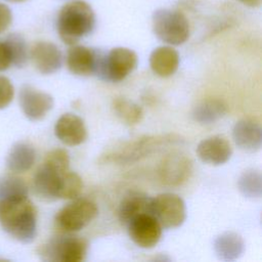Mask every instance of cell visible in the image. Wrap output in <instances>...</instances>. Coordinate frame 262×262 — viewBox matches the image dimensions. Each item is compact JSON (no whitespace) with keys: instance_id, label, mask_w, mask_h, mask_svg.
<instances>
[{"instance_id":"cell-31","label":"cell","mask_w":262,"mask_h":262,"mask_svg":"<svg viewBox=\"0 0 262 262\" xmlns=\"http://www.w3.org/2000/svg\"><path fill=\"white\" fill-rule=\"evenodd\" d=\"M249 7H258L261 4V0H235Z\"/></svg>"},{"instance_id":"cell-21","label":"cell","mask_w":262,"mask_h":262,"mask_svg":"<svg viewBox=\"0 0 262 262\" xmlns=\"http://www.w3.org/2000/svg\"><path fill=\"white\" fill-rule=\"evenodd\" d=\"M36 160V151L33 145L27 142L15 143L7 155V168L14 173L29 171Z\"/></svg>"},{"instance_id":"cell-17","label":"cell","mask_w":262,"mask_h":262,"mask_svg":"<svg viewBox=\"0 0 262 262\" xmlns=\"http://www.w3.org/2000/svg\"><path fill=\"white\" fill-rule=\"evenodd\" d=\"M234 143L244 151L255 152L262 144V129L259 123L244 119L235 123L232 129Z\"/></svg>"},{"instance_id":"cell-8","label":"cell","mask_w":262,"mask_h":262,"mask_svg":"<svg viewBox=\"0 0 262 262\" xmlns=\"http://www.w3.org/2000/svg\"><path fill=\"white\" fill-rule=\"evenodd\" d=\"M150 214L163 228L173 229L181 226L186 218L184 201L175 193H160L151 198Z\"/></svg>"},{"instance_id":"cell-25","label":"cell","mask_w":262,"mask_h":262,"mask_svg":"<svg viewBox=\"0 0 262 262\" xmlns=\"http://www.w3.org/2000/svg\"><path fill=\"white\" fill-rule=\"evenodd\" d=\"M4 43L7 46V49L10 54L11 64L16 68H23L28 60L29 52L26 40L19 34L13 33L7 36Z\"/></svg>"},{"instance_id":"cell-2","label":"cell","mask_w":262,"mask_h":262,"mask_svg":"<svg viewBox=\"0 0 262 262\" xmlns=\"http://www.w3.org/2000/svg\"><path fill=\"white\" fill-rule=\"evenodd\" d=\"M95 23V13L91 5L84 0H75L60 8L56 28L60 40L68 45H74L92 33Z\"/></svg>"},{"instance_id":"cell-24","label":"cell","mask_w":262,"mask_h":262,"mask_svg":"<svg viewBox=\"0 0 262 262\" xmlns=\"http://www.w3.org/2000/svg\"><path fill=\"white\" fill-rule=\"evenodd\" d=\"M237 187L246 198H260L262 194V175L260 171L256 169L245 171L238 178Z\"/></svg>"},{"instance_id":"cell-27","label":"cell","mask_w":262,"mask_h":262,"mask_svg":"<svg viewBox=\"0 0 262 262\" xmlns=\"http://www.w3.org/2000/svg\"><path fill=\"white\" fill-rule=\"evenodd\" d=\"M83 188V181L81 177L72 171H67L61 178L58 199L74 200L79 196Z\"/></svg>"},{"instance_id":"cell-14","label":"cell","mask_w":262,"mask_h":262,"mask_svg":"<svg viewBox=\"0 0 262 262\" xmlns=\"http://www.w3.org/2000/svg\"><path fill=\"white\" fill-rule=\"evenodd\" d=\"M54 133L63 144L70 146L83 143L88 135L83 119L73 113H66L59 117L54 126Z\"/></svg>"},{"instance_id":"cell-4","label":"cell","mask_w":262,"mask_h":262,"mask_svg":"<svg viewBox=\"0 0 262 262\" xmlns=\"http://www.w3.org/2000/svg\"><path fill=\"white\" fill-rule=\"evenodd\" d=\"M137 61V54L126 47H116L107 53L98 50L93 75L105 82H120L135 70Z\"/></svg>"},{"instance_id":"cell-20","label":"cell","mask_w":262,"mask_h":262,"mask_svg":"<svg viewBox=\"0 0 262 262\" xmlns=\"http://www.w3.org/2000/svg\"><path fill=\"white\" fill-rule=\"evenodd\" d=\"M245 250L243 237L232 231L218 235L214 241V251L220 260L230 262L238 259Z\"/></svg>"},{"instance_id":"cell-9","label":"cell","mask_w":262,"mask_h":262,"mask_svg":"<svg viewBox=\"0 0 262 262\" xmlns=\"http://www.w3.org/2000/svg\"><path fill=\"white\" fill-rule=\"evenodd\" d=\"M191 159L180 151L165 156L158 166V177L167 186H179L186 182L192 173Z\"/></svg>"},{"instance_id":"cell-32","label":"cell","mask_w":262,"mask_h":262,"mask_svg":"<svg viewBox=\"0 0 262 262\" xmlns=\"http://www.w3.org/2000/svg\"><path fill=\"white\" fill-rule=\"evenodd\" d=\"M8 2H12V3H20V2H25L27 0H6Z\"/></svg>"},{"instance_id":"cell-10","label":"cell","mask_w":262,"mask_h":262,"mask_svg":"<svg viewBox=\"0 0 262 262\" xmlns=\"http://www.w3.org/2000/svg\"><path fill=\"white\" fill-rule=\"evenodd\" d=\"M127 229L134 244L143 249H150L159 243L163 227L150 213H143L130 220Z\"/></svg>"},{"instance_id":"cell-3","label":"cell","mask_w":262,"mask_h":262,"mask_svg":"<svg viewBox=\"0 0 262 262\" xmlns=\"http://www.w3.org/2000/svg\"><path fill=\"white\" fill-rule=\"evenodd\" d=\"M181 139L175 134L144 135L130 141L116 145L100 159L103 163H116L126 165L139 161L161 147L179 142Z\"/></svg>"},{"instance_id":"cell-23","label":"cell","mask_w":262,"mask_h":262,"mask_svg":"<svg viewBox=\"0 0 262 262\" xmlns=\"http://www.w3.org/2000/svg\"><path fill=\"white\" fill-rule=\"evenodd\" d=\"M115 115L126 125L133 126L138 124L143 117L142 108L135 102L125 98L116 97L112 103Z\"/></svg>"},{"instance_id":"cell-13","label":"cell","mask_w":262,"mask_h":262,"mask_svg":"<svg viewBox=\"0 0 262 262\" xmlns=\"http://www.w3.org/2000/svg\"><path fill=\"white\" fill-rule=\"evenodd\" d=\"M30 55L37 71L43 75L54 74L62 66L60 49L48 41L36 42L30 51Z\"/></svg>"},{"instance_id":"cell-30","label":"cell","mask_w":262,"mask_h":262,"mask_svg":"<svg viewBox=\"0 0 262 262\" xmlns=\"http://www.w3.org/2000/svg\"><path fill=\"white\" fill-rule=\"evenodd\" d=\"M11 66V58L7 46L0 41V72L7 70Z\"/></svg>"},{"instance_id":"cell-18","label":"cell","mask_w":262,"mask_h":262,"mask_svg":"<svg viewBox=\"0 0 262 262\" xmlns=\"http://www.w3.org/2000/svg\"><path fill=\"white\" fill-rule=\"evenodd\" d=\"M150 204L151 198L142 191L131 190L127 192L121 200L118 208L120 222L127 225L134 217L143 213H150Z\"/></svg>"},{"instance_id":"cell-15","label":"cell","mask_w":262,"mask_h":262,"mask_svg":"<svg viewBox=\"0 0 262 262\" xmlns=\"http://www.w3.org/2000/svg\"><path fill=\"white\" fill-rule=\"evenodd\" d=\"M196 154L202 162L213 166H219L230 159L232 147L226 137L222 135H214L202 140L198 144Z\"/></svg>"},{"instance_id":"cell-29","label":"cell","mask_w":262,"mask_h":262,"mask_svg":"<svg viewBox=\"0 0 262 262\" xmlns=\"http://www.w3.org/2000/svg\"><path fill=\"white\" fill-rule=\"evenodd\" d=\"M12 21V13L10 8L0 2V34L5 32Z\"/></svg>"},{"instance_id":"cell-6","label":"cell","mask_w":262,"mask_h":262,"mask_svg":"<svg viewBox=\"0 0 262 262\" xmlns=\"http://www.w3.org/2000/svg\"><path fill=\"white\" fill-rule=\"evenodd\" d=\"M154 34L164 43L181 45L189 37L190 27L187 17L180 11L161 8L151 16Z\"/></svg>"},{"instance_id":"cell-19","label":"cell","mask_w":262,"mask_h":262,"mask_svg":"<svg viewBox=\"0 0 262 262\" xmlns=\"http://www.w3.org/2000/svg\"><path fill=\"white\" fill-rule=\"evenodd\" d=\"M151 71L159 77L172 76L179 66V54L171 46H160L154 49L149 56Z\"/></svg>"},{"instance_id":"cell-16","label":"cell","mask_w":262,"mask_h":262,"mask_svg":"<svg viewBox=\"0 0 262 262\" xmlns=\"http://www.w3.org/2000/svg\"><path fill=\"white\" fill-rule=\"evenodd\" d=\"M98 50L83 45H71L67 53V67L76 76H90L94 74Z\"/></svg>"},{"instance_id":"cell-5","label":"cell","mask_w":262,"mask_h":262,"mask_svg":"<svg viewBox=\"0 0 262 262\" xmlns=\"http://www.w3.org/2000/svg\"><path fill=\"white\" fill-rule=\"evenodd\" d=\"M88 252L86 238L63 232L48 239L38 249V255L48 262H81Z\"/></svg>"},{"instance_id":"cell-28","label":"cell","mask_w":262,"mask_h":262,"mask_svg":"<svg viewBox=\"0 0 262 262\" xmlns=\"http://www.w3.org/2000/svg\"><path fill=\"white\" fill-rule=\"evenodd\" d=\"M14 89L10 80L0 76V110L7 107L13 99Z\"/></svg>"},{"instance_id":"cell-1","label":"cell","mask_w":262,"mask_h":262,"mask_svg":"<svg viewBox=\"0 0 262 262\" xmlns=\"http://www.w3.org/2000/svg\"><path fill=\"white\" fill-rule=\"evenodd\" d=\"M0 225L2 229L14 239L32 243L37 234V210L28 199L0 200Z\"/></svg>"},{"instance_id":"cell-11","label":"cell","mask_w":262,"mask_h":262,"mask_svg":"<svg viewBox=\"0 0 262 262\" xmlns=\"http://www.w3.org/2000/svg\"><path fill=\"white\" fill-rule=\"evenodd\" d=\"M53 97L31 85H24L19 91V104L24 115L31 121L42 120L53 107Z\"/></svg>"},{"instance_id":"cell-12","label":"cell","mask_w":262,"mask_h":262,"mask_svg":"<svg viewBox=\"0 0 262 262\" xmlns=\"http://www.w3.org/2000/svg\"><path fill=\"white\" fill-rule=\"evenodd\" d=\"M67 171L57 170L43 163L33 178V188L35 194L39 199L47 202L57 200L61 178Z\"/></svg>"},{"instance_id":"cell-22","label":"cell","mask_w":262,"mask_h":262,"mask_svg":"<svg viewBox=\"0 0 262 262\" xmlns=\"http://www.w3.org/2000/svg\"><path fill=\"white\" fill-rule=\"evenodd\" d=\"M227 112L225 103L219 99H206L198 103L192 111V119L202 125L217 122Z\"/></svg>"},{"instance_id":"cell-26","label":"cell","mask_w":262,"mask_h":262,"mask_svg":"<svg viewBox=\"0 0 262 262\" xmlns=\"http://www.w3.org/2000/svg\"><path fill=\"white\" fill-rule=\"evenodd\" d=\"M28 196V186L19 177L4 175L0 177V200Z\"/></svg>"},{"instance_id":"cell-7","label":"cell","mask_w":262,"mask_h":262,"mask_svg":"<svg viewBox=\"0 0 262 262\" xmlns=\"http://www.w3.org/2000/svg\"><path fill=\"white\" fill-rule=\"evenodd\" d=\"M98 214L96 204L87 199H74L55 215V225L62 232H76L87 226Z\"/></svg>"}]
</instances>
